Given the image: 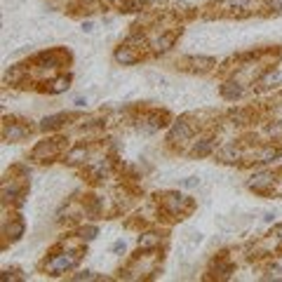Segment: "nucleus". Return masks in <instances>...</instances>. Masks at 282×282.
Segmentation results:
<instances>
[{
	"label": "nucleus",
	"mask_w": 282,
	"mask_h": 282,
	"mask_svg": "<svg viewBox=\"0 0 282 282\" xmlns=\"http://www.w3.org/2000/svg\"><path fill=\"white\" fill-rule=\"evenodd\" d=\"M266 8V0H216L212 5V17H249Z\"/></svg>",
	"instance_id": "obj_1"
},
{
	"label": "nucleus",
	"mask_w": 282,
	"mask_h": 282,
	"mask_svg": "<svg viewBox=\"0 0 282 282\" xmlns=\"http://www.w3.org/2000/svg\"><path fill=\"white\" fill-rule=\"evenodd\" d=\"M200 122H195V115H181L179 120L172 122V127L167 130V144L179 148V146H186L188 148V141L198 137ZM183 148V153H186Z\"/></svg>",
	"instance_id": "obj_2"
},
{
	"label": "nucleus",
	"mask_w": 282,
	"mask_h": 282,
	"mask_svg": "<svg viewBox=\"0 0 282 282\" xmlns=\"http://www.w3.org/2000/svg\"><path fill=\"white\" fill-rule=\"evenodd\" d=\"M158 207H160L162 216L181 219V216H186V214L193 209V198H188V195H183V193H179V191H169L160 198Z\"/></svg>",
	"instance_id": "obj_3"
},
{
	"label": "nucleus",
	"mask_w": 282,
	"mask_h": 282,
	"mask_svg": "<svg viewBox=\"0 0 282 282\" xmlns=\"http://www.w3.org/2000/svg\"><path fill=\"white\" fill-rule=\"evenodd\" d=\"M78 261H80V252L76 249H61L57 254H50L45 261H43V270L47 275H64L73 270L78 266Z\"/></svg>",
	"instance_id": "obj_4"
},
{
	"label": "nucleus",
	"mask_w": 282,
	"mask_h": 282,
	"mask_svg": "<svg viewBox=\"0 0 282 282\" xmlns=\"http://www.w3.org/2000/svg\"><path fill=\"white\" fill-rule=\"evenodd\" d=\"M33 64H36V69H38L40 73H57L59 69H64V66H69L71 64V54L66 52V50L57 47V50L40 52Z\"/></svg>",
	"instance_id": "obj_5"
},
{
	"label": "nucleus",
	"mask_w": 282,
	"mask_h": 282,
	"mask_svg": "<svg viewBox=\"0 0 282 282\" xmlns=\"http://www.w3.org/2000/svg\"><path fill=\"white\" fill-rule=\"evenodd\" d=\"M132 125L141 134H155V132H160L167 125V113H162V111H144V113H137L132 118Z\"/></svg>",
	"instance_id": "obj_6"
},
{
	"label": "nucleus",
	"mask_w": 282,
	"mask_h": 282,
	"mask_svg": "<svg viewBox=\"0 0 282 282\" xmlns=\"http://www.w3.org/2000/svg\"><path fill=\"white\" fill-rule=\"evenodd\" d=\"M61 148H64V139H43V141H38V146L31 151V158L36 162H52L59 158Z\"/></svg>",
	"instance_id": "obj_7"
},
{
	"label": "nucleus",
	"mask_w": 282,
	"mask_h": 282,
	"mask_svg": "<svg viewBox=\"0 0 282 282\" xmlns=\"http://www.w3.org/2000/svg\"><path fill=\"white\" fill-rule=\"evenodd\" d=\"M275 183H277V176H275L273 172L263 169V172H256L254 176L247 179V188L254 193H259V195H273Z\"/></svg>",
	"instance_id": "obj_8"
},
{
	"label": "nucleus",
	"mask_w": 282,
	"mask_h": 282,
	"mask_svg": "<svg viewBox=\"0 0 282 282\" xmlns=\"http://www.w3.org/2000/svg\"><path fill=\"white\" fill-rule=\"evenodd\" d=\"M216 148H219L216 137H214V134H202V137L193 139L191 146L186 148V153H188V155H193V158H207V155L216 153Z\"/></svg>",
	"instance_id": "obj_9"
},
{
	"label": "nucleus",
	"mask_w": 282,
	"mask_h": 282,
	"mask_svg": "<svg viewBox=\"0 0 282 282\" xmlns=\"http://www.w3.org/2000/svg\"><path fill=\"white\" fill-rule=\"evenodd\" d=\"M29 137H31V127L24 120H8L5 127H3V139L8 144H17V141H24Z\"/></svg>",
	"instance_id": "obj_10"
},
{
	"label": "nucleus",
	"mask_w": 282,
	"mask_h": 282,
	"mask_svg": "<svg viewBox=\"0 0 282 282\" xmlns=\"http://www.w3.org/2000/svg\"><path fill=\"white\" fill-rule=\"evenodd\" d=\"M141 52H144V50H139V47L125 43V45H120L113 52V61L118 66H134V64L141 61Z\"/></svg>",
	"instance_id": "obj_11"
},
{
	"label": "nucleus",
	"mask_w": 282,
	"mask_h": 282,
	"mask_svg": "<svg viewBox=\"0 0 282 282\" xmlns=\"http://www.w3.org/2000/svg\"><path fill=\"white\" fill-rule=\"evenodd\" d=\"M174 43H176V29H165V31H160L158 38L148 40V50L153 54H165L174 47Z\"/></svg>",
	"instance_id": "obj_12"
},
{
	"label": "nucleus",
	"mask_w": 282,
	"mask_h": 282,
	"mask_svg": "<svg viewBox=\"0 0 282 282\" xmlns=\"http://www.w3.org/2000/svg\"><path fill=\"white\" fill-rule=\"evenodd\" d=\"M24 235V221L19 219V216H10V219H5V223H3V237H5V247H8L10 242H17V240H22Z\"/></svg>",
	"instance_id": "obj_13"
},
{
	"label": "nucleus",
	"mask_w": 282,
	"mask_h": 282,
	"mask_svg": "<svg viewBox=\"0 0 282 282\" xmlns=\"http://www.w3.org/2000/svg\"><path fill=\"white\" fill-rule=\"evenodd\" d=\"M254 85H256V87H254L256 92L275 90L277 85H282V73L277 69H266L259 78H256V83H254Z\"/></svg>",
	"instance_id": "obj_14"
},
{
	"label": "nucleus",
	"mask_w": 282,
	"mask_h": 282,
	"mask_svg": "<svg viewBox=\"0 0 282 282\" xmlns=\"http://www.w3.org/2000/svg\"><path fill=\"white\" fill-rule=\"evenodd\" d=\"M183 69L193 71V73H209V71H214V66H216V61L212 59V57H186L183 59Z\"/></svg>",
	"instance_id": "obj_15"
},
{
	"label": "nucleus",
	"mask_w": 282,
	"mask_h": 282,
	"mask_svg": "<svg viewBox=\"0 0 282 282\" xmlns=\"http://www.w3.org/2000/svg\"><path fill=\"white\" fill-rule=\"evenodd\" d=\"M277 158H282V146H277V141L275 144H263L256 151V158L254 160L259 162V165H268V162H275Z\"/></svg>",
	"instance_id": "obj_16"
},
{
	"label": "nucleus",
	"mask_w": 282,
	"mask_h": 282,
	"mask_svg": "<svg viewBox=\"0 0 282 282\" xmlns=\"http://www.w3.org/2000/svg\"><path fill=\"white\" fill-rule=\"evenodd\" d=\"M71 120L69 113H57V115H47V118H43V120L38 122V130L40 132H57L61 130L66 122Z\"/></svg>",
	"instance_id": "obj_17"
},
{
	"label": "nucleus",
	"mask_w": 282,
	"mask_h": 282,
	"mask_svg": "<svg viewBox=\"0 0 282 282\" xmlns=\"http://www.w3.org/2000/svg\"><path fill=\"white\" fill-rule=\"evenodd\" d=\"M221 97L226 101H240L244 97V85L237 80H223L221 85Z\"/></svg>",
	"instance_id": "obj_18"
},
{
	"label": "nucleus",
	"mask_w": 282,
	"mask_h": 282,
	"mask_svg": "<svg viewBox=\"0 0 282 282\" xmlns=\"http://www.w3.org/2000/svg\"><path fill=\"white\" fill-rule=\"evenodd\" d=\"M209 270H212L216 277H230V273L235 270V266H233V261H226V252H221L216 259L212 261V266H209Z\"/></svg>",
	"instance_id": "obj_19"
},
{
	"label": "nucleus",
	"mask_w": 282,
	"mask_h": 282,
	"mask_svg": "<svg viewBox=\"0 0 282 282\" xmlns=\"http://www.w3.org/2000/svg\"><path fill=\"white\" fill-rule=\"evenodd\" d=\"M165 242V235L158 230H146L144 235L139 237V249H158Z\"/></svg>",
	"instance_id": "obj_20"
},
{
	"label": "nucleus",
	"mask_w": 282,
	"mask_h": 282,
	"mask_svg": "<svg viewBox=\"0 0 282 282\" xmlns=\"http://www.w3.org/2000/svg\"><path fill=\"white\" fill-rule=\"evenodd\" d=\"M66 162L69 165H87L90 162V146H76L66 153Z\"/></svg>",
	"instance_id": "obj_21"
},
{
	"label": "nucleus",
	"mask_w": 282,
	"mask_h": 282,
	"mask_svg": "<svg viewBox=\"0 0 282 282\" xmlns=\"http://www.w3.org/2000/svg\"><path fill=\"white\" fill-rule=\"evenodd\" d=\"M71 87V76L69 73H64V76H54L47 80V87L45 90L50 94H61V92H66Z\"/></svg>",
	"instance_id": "obj_22"
},
{
	"label": "nucleus",
	"mask_w": 282,
	"mask_h": 282,
	"mask_svg": "<svg viewBox=\"0 0 282 282\" xmlns=\"http://www.w3.org/2000/svg\"><path fill=\"white\" fill-rule=\"evenodd\" d=\"M29 71L31 66H12V69L5 73V83L8 85H19L29 80Z\"/></svg>",
	"instance_id": "obj_23"
},
{
	"label": "nucleus",
	"mask_w": 282,
	"mask_h": 282,
	"mask_svg": "<svg viewBox=\"0 0 282 282\" xmlns=\"http://www.w3.org/2000/svg\"><path fill=\"white\" fill-rule=\"evenodd\" d=\"M85 209H87V216H90V219L101 216V214H104V198H101V195H90L87 202H85Z\"/></svg>",
	"instance_id": "obj_24"
},
{
	"label": "nucleus",
	"mask_w": 282,
	"mask_h": 282,
	"mask_svg": "<svg viewBox=\"0 0 282 282\" xmlns=\"http://www.w3.org/2000/svg\"><path fill=\"white\" fill-rule=\"evenodd\" d=\"M263 132H266V137L270 139V141H282V118L270 120L266 127H263Z\"/></svg>",
	"instance_id": "obj_25"
},
{
	"label": "nucleus",
	"mask_w": 282,
	"mask_h": 282,
	"mask_svg": "<svg viewBox=\"0 0 282 282\" xmlns=\"http://www.w3.org/2000/svg\"><path fill=\"white\" fill-rule=\"evenodd\" d=\"M73 280L76 282H94V280H104V277L97 275L94 270H78V273H73Z\"/></svg>",
	"instance_id": "obj_26"
},
{
	"label": "nucleus",
	"mask_w": 282,
	"mask_h": 282,
	"mask_svg": "<svg viewBox=\"0 0 282 282\" xmlns=\"http://www.w3.org/2000/svg\"><path fill=\"white\" fill-rule=\"evenodd\" d=\"M263 280H282V268L275 263H268L263 268Z\"/></svg>",
	"instance_id": "obj_27"
},
{
	"label": "nucleus",
	"mask_w": 282,
	"mask_h": 282,
	"mask_svg": "<svg viewBox=\"0 0 282 282\" xmlns=\"http://www.w3.org/2000/svg\"><path fill=\"white\" fill-rule=\"evenodd\" d=\"M76 233L83 237V240H94V237L99 235V228H97V226H85V228H76Z\"/></svg>",
	"instance_id": "obj_28"
},
{
	"label": "nucleus",
	"mask_w": 282,
	"mask_h": 282,
	"mask_svg": "<svg viewBox=\"0 0 282 282\" xmlns=\"http://www.w3.org/2000/svg\"><path fill=\"white\" fill-rule=\"evenodd\" d=\"M5 282H15V280H22V270H5V273L0 275Z\"/></svg>",
	"instance_id": "obj_29"
},
{
	"label": "nucleus",
	"mask_w": 282,
	"mask_h": 282,
	"mask_svg": "<svg viewBox=\"0 0 282 282\" xmlns=\"http://www.w3.org/2000/svg\"><path fill=\"white\" fill-rule=\"evenodd\" d=\"M181 186H183V188H198L200 179H198V176H186V179H181Z\"/></svg>",
	"instance_id": "obj_30"
},
{
	"label": "nucleus",
	"mask_w": 282,
	"mask_h": 282,
	"mask_svg": "<svg viewBox=\"0 0 282 282\" xmlns=\"http://www.w3.org/2000/svg\"><path fill=\"white\" fill-rule=\"evenodd\" d=\"M266 8L275 15H282V0H266Z\"/></svg>",
	"instance_id": "obj_31"
},
{
	"label": "nucleus",
	"mask_w": 282,
	"mask_h": 282,
	"mask_svg": "<svg viewBox=\"0 0 282 282\" xmlns=\"http://www.w3.org/2000/svg\"><path fill=\"white\" fill-rule=\"evenodd\" d=\"M125 249H127V242H125V240H118V242H113V247H111V252L118 254V256L125 254Z\"/></svg>",
	"instance_id": "obj_32"
},
{
	"label": "nucleus",
	"mask_w": 282,
	"mask_h": 282,
	"mask_svg": "<svg viewBox=\"0 0 282 282\" xmlns=\"http://www.w3.org/2000/svg\"><path fill=\"white\" fill-rule=\"evenodd\" d=\"M101 3H104V5H113V8H125V3H127V0H101Z\"/></svg>",
	"instance_id": "obj_33"
},
{
	"label": "nucleus",
	"mask_w": 282,
	"mask_h": 282,
	"mask_svg": "<svg viewBox=\"0 0 282 282\" xmlns=\"http://www.w3.org/2000/svg\"><path fill=\"white\" fill-rule=\"evenodd\" d=\"M73 106H76V108H85V106H87V99H85V97H76V99H73Z\"/></svg>",
	"instance_id": "obj_34"
},
{
	"label": "nucleus",
	"mask_w": 282,
	"mask_h": 282,
	"mask_svg": "<svg viewBox=\"0 0 282 282\" xmlns=\"http://www.w3.org/2000/svg\"><path fill=\"white\" fill-rule=\"evenodd\" d=\"M275 216H277L275 212H266V214H263V223H273V221H275Z\"/></svg>",
	"instance_id": "obj_35"
},
{
	"label": "nucleus",
	"mask_w": 282,
	"mask_h": 282,
	"mask_svg": "<svg viewBox=\"0 0 282 282\" xmlns=\"http://www.w3.org/2000/svg\"><path fill=\"white\" fill-rule=\"evenodd\" d=\"M94 29H97V26H94L92 22H83V33H92Z\"/></svg>",
	"instance_id": "obj_36"
},
{
	"label": "nucleus",
	"mask_w": 282,
	"mask_h": 282,
	"mask_svg": "<svg viewBox=\"0 0 282 282\" xmlns=\"http://www.w3.org/2000/svg\"><path fill=\"white\" fill-rule=\"evenodd\" d=\"M280 101H282V92H280Z\"/></svg>",
	"instance_id": "obj_37"
}]
</instances>
